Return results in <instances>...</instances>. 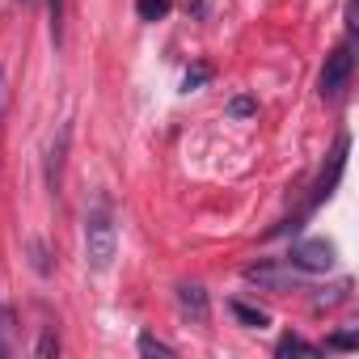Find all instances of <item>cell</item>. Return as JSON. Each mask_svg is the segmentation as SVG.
Masks as SVG:
<instances>
[{"mask_svg":"<svg viewBox=\"0 0 359 359\" xmlns=\"http://www.w3.org/2000/svg\"><path fill=\"white\" fill-rule=\"evenodd\" d=\"M330 346H334V351H355V346H359V338H355V334H334V338H330Z\"/></svg>","mask_w":359,"mask_h":359,"instance_id":"cell-15","label":"cell"},{"mask_svg":"<svg viewBox=\"0 0 359 359\" xmlns=\"http://www.w3.org/2000/svg\"><path fill=\"white\" fill-rule=\"evenodd\" d=\"M34 355H39V359H51V355H60V338H55V330H47V334L39 338Z\"/></svg>","mask_w":359,"mask_h":359,"instance_id":"cell-13","label":"cell"},{"mask_svg":"<svg viewBox=\"0 0 359 359\" xmlns=\"http://www.w3.org/2000/svg\"><path fill=\"white\" fill-rule=\"evenodd\" d=\"M287 262H292L296 271H304V275H321V271H330V266H334V245H330L325 237H309V241L292 245Z\"/></svg>","mask_w":359,"mask_h":359,"instance_id":"cell-2","label":"cell"},{"mask_svg":"<svg viewBox=\"0 0 359 359\" xmlns=\"http://www.w3.org/2000/svg\"><path fill=\"white\" fill-rule=\"evenodd\" d=\"M135 346H140V355H148V359H173V355H177V351H173L169 342H161L156 334H140Z\"/></svg>","mask_w":359,"mask_h":359,"instance_id":"cell-9","label":"cell"},{"mask_svg":"<svg viewBox=\"0 0 359 359\" xmlns=\"http://www.w3.org/2000/svg\"><path fill=\"white\" fill-rule=\"evenodd\" d=\"M177 304H182V313H187L195 325L208 321V292H203L199 283H182V287H177Z\"/></svg>","mask_w":359,"mask_h":359,"instance_id":"cell-5","label":"cell"},{"mask_svg":"<svg viewBox=\"0 0 359 359\" xmlns=\"http://www.w3.org/2000/svg\"><path fill=\"white\" fill-rule=\"evenodd\" d=\"M245 279H250V283H258V287H271V292H287V287H296V283H300V275H296V266H292V262H287V266H275V262L250 266V271H245Z\"/></svg>","mask_w":359,"mask_h":359,"instance_id":"cell-4","label":"cell"},{"mask_svg":"<svg viewBox=\"0 0 359 359\" xmlns=\"http://www.w3.org/2000/svg\"><path fill=\"white\" fill-rule=\"evenodd\" d=\"M47 9H51V34L60 39V18H64V0H47Z\"/></svg>","mask_w":359,"mask_h":359,"instance_id":"cell-16","label":"cell"},{"mask_svg":"<svg viewBox=\"0 0 359 359\" xmlns=\"http://www.w3.org/2000/svg\"><path fill=\"white\" fill-rule=\"evenodd\" d=\"M5 106H9V81H5V68H0V114H5Z\"/></svg>","mask_w":359,"mask_h":359,"instance_id":"cell-17","label":"cell"},{"mask_svg":"<svg viewBox=\"0 0 359 359\" xmlns=\"http://www.w3.org/2000/svg\"><path fill=\"white\" fill-rule=\"evenodd\" d=\"M169 9H173V0H135L140 22H165V18H169Z\"/></svg>","mask_w":359,"mask_h":359,"instance_id":"cell-8","label":"cell"},{"mask_svg":"<svg viewBox=\"0 0 359 359\" xmlns=\"http://www.w3.org/2000/svg\"><path fill=\"white\" fill-rule=\"evenodd\" d=\"M351 72H355V55L351 47H338L334 55H325V68H321V97H338L346 85H351Z\"/></svg>","mask_w":359,"mask_h":359,"instance_id":"cell-3","label":"cell"},{"mask_svg":"<svg viewBox=\"0 0 359 359\" xmlns=\"http://www.w3.org/2000/svg\"><path fill=\"white\" fill-rule=\"evenodd\" d=\"M30 254H34V271H43V275H47V271H51V262H47V250H43V241H34V245H30Z\"/></svg>","mask_w":359,"mask_h":359,"instance_id":"cell-14","label":"cell"},{"mask_svg":"<svg viewBox=\"0 0 359 359\" xmlns=\"http://www.w3.org/2000/svg\"><path fill=\"white\" fill-rule=\"evenodd\" d=\"M229 309H233V317L245 325V330H266L271 325V317L262 313V309H254V304H245V300H229Z\"/></svg>","mask_w":359,"mask_h":359,"instance_id":"cell-7","label":"cell"},{"mask_svg":"<svg viewBox=\"0 0 359 359\" xmlns=\"http://www.w3.org/2000/svg\"><path fill=\"white\" fill-rule=\"evenodd\" d=\"M64 144H68V131H60V144L51 148V169H47V182H51V191L60 187V161H64Z\"/></svg>","mask_w":359,"mask_h":359,"instance_id":"cell-11","label":"cell"},{"mask_svg":"<svg viewBox=\"0 0 359 359\" xmlns=\"http://www.w3.org/2000/svg\"><path fill=\"white\" fill-rule=\"evenodd\" d=\"M275 355H279V359H292V355H304V359H317V355H321V346H313V342H304L300 334H283V338H279V346H275Z\"/></svg>","mask_w":359,"mask_h":359,"instance_id":"cell-6","label":"cell"},{"mask_svg":"<svg viewBox=\"0 0 359 359\" xmlns=\"http://www.w3.org/2000/svg\"><path fill=\"white\" fill-rule=\"evenodd\" d=\"M114 250H118V229H114L110 212L106 208L89 212L85 216V258H89V266L93 271H106L114 262Z\"/></svg>","mask_w":359,"mask_h":359,"instance_id":"cell-1","label":"cell"},{"mask_svg":"<svg viewBox=\"0 0 359 359\" xmlns=\"http://www.w3.org/2000/svg\"><path fill=\"white\" fill-rule=\"evenodd\" d=\"M208 81H212V64H191L187 76H182V89L191 93V89H203Z\"/></svg>","mask_w":359,"mask_h":359,"instance_id":"cell-10","label":"cell"},{"mask_svg":"<svg viewBox=\"0 0 359 359\" xmlns=\"http://www.w3.org/2000/svg\"><path fill=\"white\" fill-rule=\"evenodd\" d=\"M229 114H233V118H250V114H258V102H254L250 93H241V97L229 102Z\"/></svg>","mask_w":359,"mask_h":359,"instance_id":"cell-12","label":"cell"}]
</instances>
